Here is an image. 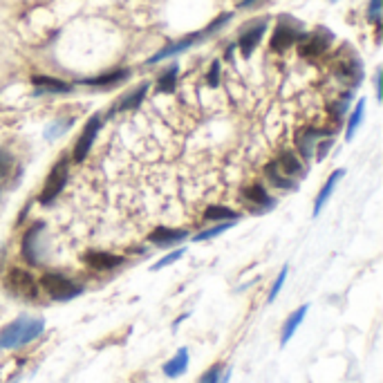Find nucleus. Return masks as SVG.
Returning <instances> with one entry per match:
<instances>
[{"instance_id":"obj_1","label":"nucleus","mask_w":383,"mask_h":383,"mask_svg":"<svg viewBox=\"0 0 383 383\" xmlns=\"http://www.w3.org/2000/svg\"><path fill=\"white\" fill-rule=\"evenodd\" d=\"M45 332V321L34 316H19L0 329V350H19L36 340Z\"/></svg>"},{"instance_id":"obj_2","label":"nucleus","mask_w":383,"mask_h":383,"mask_svg":"<svg viewBox=\"0 0 383 383\" xmlns=\"http://www.w3.org/2000/svg\"><path fill=\"white\" fill-rule=\"evenodd\" d=\"M5 287L10 289L14 296L23 298V301H34V298H38V289H40L30 271H25L21 267H12L7 271Z\"/></svg>"},{"instance_id":"obj_3","label":"nucleus","mask_w":383,"mask_h":383,"mask_svg":"<svg viewBox=\"0 0 383 383\" xmlns=\"http://www.w3.org/2000/svg\"><path fill=\"white\" fill-rule=\"evenodd\" d=\"M231 19V14H222V16H218L216 21H213L211 25L204 32H198V34H191V36H186V38H182V40H177V43H173V45H168V47H164L161 49V52H157L155 56L150 58L148 63H159V61H164V58H168V56H175V54H180V52H184V49H189V47H193L195 43L198 40H202V38H207L209 34H213L218 27H222V25Z\"/></svg>"},{"instance_id":"obj_4","label":"nucleus","mask_w":383,"mask_h":383,"mask_svg":"<svg viewBox=\"0 0 383 383\" xmlns=\"http://www.w3.org/2000/svg\"><path fill=\"white\" fill-rule=\"evenodd\" d=\"M38 285L45 289V294L49 298H54V301H72V298H76L83 292L81 285L72 283L70 278H65L61 274H43Z\"/></svg>"},{"instance_id":"obj_5","label":"nucleus","mask_w":383,"mask_h":383,"mask_svg":"<svg viewBox=\"0 0 383 383\" xmlns=\"http://www.w3.org/2000/svg\"><path fill=\"white\" fill-rule=\"evenodd\" d=\"M65 180H67V157H61L54 164V168L49 170L47 175V182L43 186V191L38 195V202L40 204H49L54 198H58L65 186Z\"/></svg>"},{"instance_id":"obj_6","label":"nucleus","mask_w":383,"mask_h":383,"mask_svg":"<svg viewBox=\"0 0 383 383\" xmlns=\"http://www.w3.org/2000/svg\"><path fill=\"white\" fill-rule=\"evenodd\" d=\"M99 128H101V117H99V115L90 117L88 124H85V128H83L81 137L76 139V146H74V161H83L85 157H88L92 143H95V139H97Z\"/></svg>"},{"instance_id":"obj_7","label":"nucleus","mask_w":383,"mask_h":383,"mask_svg":"<svg viewBox=\"0 0 383 383\" xmlns=\"http://www.w3.org/2000/svg\"><path fill=\"white\" fill-rule=\"evenodd\" d=\"M332 43V34L327 32H318V34H312V36H305L301 40V45H298V54L301 56H321L325 49L329 47Z\"/></svg>"},{"instance_id":"obj_8","label":"nucleus","mask_w":383,"mask_h":383,"mask_svg":"<svg viewBox=\"0 0 383 383\" xmlns=\"http://www.w3.org/2000/svg\"><path fill=\"white\" fill-rule=\"evenodd\" d=\"M43 231V224L36 222V224H32L27 231H25L23 235V244H21V249H23V258L30 262V265H38V235Z\"/></svg>"},{"instance_id":"obj_9","label":"nucleus","mask_w":383,"mask_h":383,"mask_svg":"<svg viewBox=\"0 0 383 383\" xmlns=\"http://www.w3.org/2000/svg\"><path fill=\"white\" fill-rule=\"evenodd\" d=\"M124 262L121 255H115V253H106V251H90L85 255V265L90 269H99V271H110L119 267Z\"/></svg>"},{"instance_id":"obj_10","label":"nucleus","mask_w":383,"mask_h":383,"mask_svg":"<svg viewBox=\"0 0 383 383\" xmlns=\"http://www.w3.org/2000/svg\"><path fill=\"white\" fill-rule=\"evenodd\" d=\"M307 310H310V305H301L294 314H289V318L285 321V325H283V332H280V345H287L289 340H292V336L296 334V329L301 327V323L305 321V316H307Z\"/></svg>"},{"instance_id":"obj_11","label":"nucleus","mask_w":383,"mask_h":383,"mask_svg":"<svg viewBox=\"0 0 383 383\" xmlns=\"http://www.w3.org/2000/svg\"><path fill=\"white\" fill-rule=\"evenodd\" d=\"M298 40V32L294 27H289V25H278L274 36H271V47L276 49V52H285L289 45H294Z\"/></svg>"},{"instance_id":"obj_12","label":"nucleus","mask_w":383,"mask_h":383,"mask_svg":"<svg viewBox=\"0 0 383 383\" xmlns=\"http://www.w3.org/2000/svg\"><path fill=\"white\" fill-rule=\"evenodd\" d=\"M186 368H189V350L180 347L173 359H168V363H164V374L168 379H177L186 372Z\"/></svg>"},{"instance_id":"obj_13","label":"nucleus","mask_w":383,"mask_h":383,"mask_svg":"<svg viewBox=\"0 0 383 383\" xmlns=\"http://www.w3.org/2000/svg\"><path fill=\"white\" fill-rule=\"evenodd\" d=\"M278 170H283L285 177H296V175H303V166H301V159H298L292 150H285L283 155L278 157V161H274Z\"/></svg>"},{"instance_id":"obj_14","label":"nucleus","mask_w":383,"mask_h":383,"mask_svg":"<svg viewBox=\"0 0 383 383\" xmlns=\"http://www.w3.org/2000/svg\"><path fill=\"white\" fill-rule=\"evenodd\" d=\"M186 237V231L184 229H164V227H159L155 229L150 235H148V240L152 244H173V242H180Z\"/></svg>"},{"instance_id":"obj_15","label":"nucleus","mask_w":383,"mask_h":383,"mask_svg":"<svg viewBox=\"0 0 383 383\" xmlns=\"http://www.w3.org/2000/svg\"><path fill=\"white\" fill-rule=\"evenodd\" d=\"M262 34H265V21H262L260 25H255V27H251L249 32H244V34H242V36H240V43H237V45H240V49H242V54H244V56H251L253 47L258 45L260 38H262Z\"/></svg>"},{"instance_id":"obj_16","label":"nucleus","mask_w":383,"mask_h":383,"mask_svg":"<svg viewBox=\"0 0 383 383\" xmlns=\"http://www.w3.org/2000/svg\"><path fill=\"white\" fill-rule=\"evenodd\" d=\"M146 90H148V85L143 83V85H139L137 90L135 92H128V95H124V99L119 101L117 106H113V110H110V115H115V113H121V110H132V108H137L141 101H143V97H146Z\"/></svg>"},{"instance_id":"obj_17","label":"nucleus","mask_w":383,"mask_h":383,"mask_svg":"<svg viewBox=\"0 0 383 383\" xmlns=\"http://www.w3.org/2000/svg\"><path fill=\"white\" fill-rule=\"evenodd\" d=\"M32 83L45 92H70L72 90L70 83H65L61 79H52V76H34Z\"/></svg>"},{"instance_id":"obj_18","label":"nucleus","mask_w":383,"mask_h":383,"mask_svg":"<svg viewBox=\"0 0 383 383\" xmlns=\"http://www.w3.org/2000/svg\"><path fill=\"white\" fill-rule=\"evenodd\" d=\"M343 175V170H334V173L329 175V180L325 182V186H323L321 189V193H318V198H316V204H314V213H321V209L325 207V202L329 200V195H332V191H334V186H336V182H338V177Z\"/></svg>"},{"instance_id":"obj_19","label":"nucleus","mask_w":383,"mask_h":383,"mask_svg":"<svg viewBox=\"0 0 383 383\" xmlns=\"http://www.w3.org/2000/svg\"><path fill=\"white\" fill-rule=\"evenodd\" d=\"M244 198L249 200V202H253V204H258V207H271V202L269 200V195H267V191L262 189L260 184H251V186H246L244 189Z\"/></svg>"},{"instance_id":"obj_20","label":"nucleus","mask_w":383,"mask_h":383,"mask_svg":"<svg viewBox=\"0 0 383 383\" xmlns=\"http://www.w3.org/2000/svg\"><path fill=\"white\" fill-rule=\"evenodd\" d=\"M130 74L128 70H117V72H110L106 76H97V79H85V85H97V88H106V85H115L119 81H124L126 76Z\"/></svg>"},{"instance_id":"obj_21","label":"nucleus","mask_w":383,"mask_h":383,"mask_svg":"<svg viewBox=\"0 0 383 383\" xmlns=\"http://www.w3.org/2000/svg\"><path fill=\"white\" fill-rule=\"evenodd\" d=\"M204 218L218 220V222H233V220H237V213L227 209V207H209L207 211H204Z\"/></svg>"},{"instance_id":"obj_22","label":"nucleus","mask_w":383,"mask_h":383,"mask_svg":"<svg viewBox=\"0 0 383 383\" xmlns=\"http://www.w3.org/2000/svg\"><path fill=\"white\" fill-rule=\"evenodd\" d=\"M363 110H365V99H361L359 104L354 106V113L350 115V121H347V132H345V137H347V139H352V137H354L356 128H359V124H361Z\"/></svg>"},{"instance_id":"obj_23","label":"nucleus","mask_w":383,"mask_h":383,"mask_svg":"<svg viewBox=\"0 0 383 383\" xmlns=\"http://www.w3.org/2000/svg\"><path fill=\"white\" fill-rule=\"evenodd\" d=\"M265 173H267V177H269L271 184L280 186V189H294V180H289V177L280 175L278 168H276V164H269V166L265 168Z\"/></svg>"},{"instance_id":"obj_24","label":"nucleus","mask_w":383,"mask_h":383,"mask_svg":"<svg viewBox=\"0 0 383 383\" xmlns=\"http://www.w3.org/2000/svg\"><path fill=\"white\" fill-rule=\"evenodd\" d=\"M175 79H177V67L173 65L170 70H166L164 74H161V79H159V92H173L175 90Z\"/></svg>"},{"instance_id":"obj_25","label":"nucleus","mask_w":383,"mask_h":383,"mask_svg":"<svg viewBox=\"0 0 383 383\" xmlns=\"http://www.w3.org/2000/svg\"><path fill=\"white\" fill-rule=\"evenodd\" d=\"M220 374H222V363H213L198 383H220Z\"/></svg>"},{"instance_id":"obj_26","label":"nucleus","mask_w":383,"mask_h":383,"mask_svg":"<svg viewBox=\"0 0 383 383\" xmlns=\"http://www.w3.org/2000/svg\"><path fill=\"white\" fill-rule=\"evenodd\" d=\"M184 255V249H175L173 253H168V255H164V258L161 260H157L155 265H152V271H159V269H164V267H168V265H173V262H177Z\"/></svg>"},{"instance_id":"obj_27","label":"nucleus","mask_w":383,"mask_h":383,"mask_svg":"<svg viewBox=\"0 0 383 383\" xmlns=\"http://www.w3.org/2000/svg\"><path fill=\"white\" fill-rule=\"evenodd\" d=\"M285 280H287V267H283V271L278 274L276 283H274V287H271V292H269V296H267V303H274V301H276V296L280 294V289H283Z\"/></svg>"},{"instance_id":"obj_28","label":"nucleus","mask_w":383,"mask_h":383,"mask_svg":"<svg viewBox=\"0 0 383 383\" xmlns=\"http://www.w3.org/2000/svg\"><path fill=\"white\" fill-rule=\"evenodd\" d=\"M229 227H231V222H222V224H218V227L209 229V231H202L200 235H195V240H198V242H202V240H209V237H216L218 233L227 231Z\"/></svg>"},{"instance_id":"obj_29","label":"nucleus","mask_w":383,"mask_h":383,"mask_svg":"<svg viewBox=\"0 0 383 383\" xmlns=\"http://www.w3.org/2000/svg\"><path fill=\"white\" fill-rule=\"evenodd\" d=\"M10 168H12V155L10 152H5V150H0V182L7 177Z\"/></svg>"},{"instance_id":"obj_30","label":"nucleus","mask_w":383,"mask_h":383,"mask_svg":"<svg viewBox=\"0 0 383 383\" xmlns=\"http://www.w3.org/2000/svg\"><path fill=\"white\" fill-rule=\"evenodd\" d=\"M379 12H381V0H372L370 3V21L379 23Z\"/></svg>"},{"instance_id":"obj_31","label":"nucleus","mask_w":383,"mask_h":383,"mask_svg":"<svg viewBox=\"0 0 383 383\" xmlns=\"http://www.w3.org/2000/svg\"><path fill=\"white\" fill-rule=\"evenodd\" d=\"M218 72H220V63L216 61L211 65V72H209V85H218Z\"/></svg>"},{"instance_id":"obj_32","label":"nucleus","mask_w":383,"mask_h":383,"mask_svg":"<svg viewBox=\"0 0 383 383\" xmlns=\"http://www.w3.org/2000/svg\"><path fill=\"white\" fill-rule=\"evenodd\" d=\"M327 148H332V141H323V143H321V152H318V159H323V157H325Z\"/></svg>"},{"instance_id":"obj_33","label":"nucleus","mask_w":383,"mask_h":383,"mask_svg":"<svg viewBox=\"0 0 383 383\" xmlns=\"http://www.w3.org/2000/svg\"><path fill=\"white\" fill-rule=\"evenodd\" d=\"M229 379H231V370H224V377H222V374H220V383H229Z\"/></svg>"}]
</instances>
